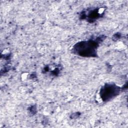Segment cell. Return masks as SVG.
I'll return each instance as SVG.
<instances>
[{"label":"cell","mask_w":128,"mask_h":128,"mask_svg":"<svg viewBox=\"0 0 128 128\" xmlns=\"http://www.w3.org/2000/svg\"><path fill=\"white\" fill-rule=\"evenodd\" d=\"M98 42L84 41L76 44L74 48L75 53L82 56H96V50Z\"/></svg>","instance_id":"1"},{"label":"cell","mask_w":128,"mask_h":128,"mask_svg":"<svg viewBox=\"0 0 128 128\" xmlns=\"http://www.w3.org/2000/svg\"><path fill=\"white\" fill-rule=\"evenodd\" d=\"M120 91L119 87L114 84H106L100 90V94L104 101H108L117 96Z\"/></svg>","instance_id":"2"}]
</instances>
